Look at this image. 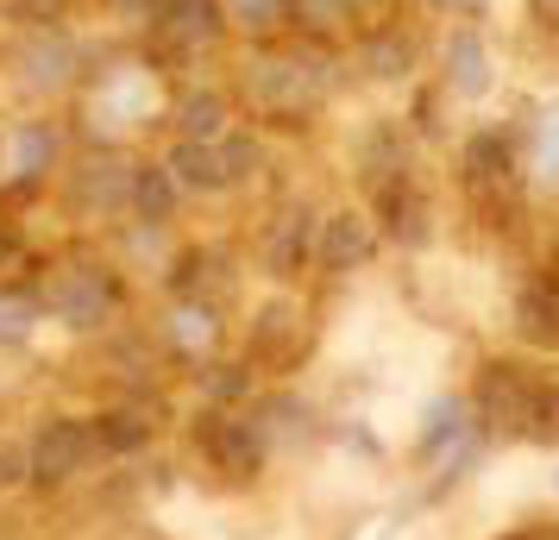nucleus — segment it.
I'll list each match as a JSON object with an SVG mask.
<instances>
[{"instance_id":"obj_1","label":"nucleus","mask_w":559,"mask_h":540,"mask_svg":"<svg viewBox=\"0 0 559 540\" xmlns=\"http://www.w3.org/2000/svg\"><path fill=\"white\" fill-rule=\"evenodd\" d=\"M472 415H478V428H497V434L554 440L559 434V384L528 371V364H484Z\"/></svg>"},{"instance_id":"obj_2","label":"nucleus","mask_w":559,"mask_h":540,"mask_svg":"<svg viewBox=\"0 0 559 540\" xmlns=\"http://www.w3.org/2000/svg\"><path fill=\"white\" fill-rule=\"evenodd\" d=\"M333 88V63L321 51H258L246 63V95L271 120H302Z\"/></svg>"},{"instance_id":"obj_3","label":"nucleus","mask_w":559,"mask_h":540,"mask_svg":"<svg viewBox=\"0 0 559 540\" xmlns=\"http://www.w3.org/2000/svg\"><path fill=\"white\" fill-rule=\"evenodd\" d=\"M114 302H120V289L107 277L102 264H88V257H63L51 271V284H45V309L70 327V334H95L114 321Z\"/></svg>"},{"instance_id":"obj_4","label":"nucleus","mask_w":559,"mask_h":540,"mask_svg":"<svg viewBox=\"0 0 559 540\" xmlns=\"http://www.w3.org/2000/svg\"><path fill=\"white\" fill-rule=\"evenodd\" d=\"M102 446H95V421H82V415H51L26 446V484H70L88 471Z\"/></svg>"},{"instance_id":"obj_5","label":"nucleus","mask_w":559,"mask_h":540,"mask_svg":"<svg viewBox=\"0 0 559 540\" xmlns=\"http://www.w3.org/2000/svg\"><path fill=\"white\" fill-rule=\"evenodd\" d=\"M195 446H202V459L214 465L221 478H233V484L258 478V465H264V434H258V421H246V415H233V409H207L202 428H195Z\"/></svg>"},{"instance_id":"obj_6","label":"nucleus","mask_w":559,"mask_h":540,"mask_svg":"<svg viewBox=\"0 0 559 540\" xmlns=\"http://www.w3.org/2000/svg\"><path fill=\"white\" fill-rule=\"evenodd\" d=\"M70 189H76V207L95 214V220L132 214V164L120 152H88L76 170H70Z\"/></svg>"},{"instance_id":"obj_7","label":"nucleus","mask_w":559,"mask_h":540,"mask_svg":"<svg viewBox=\"0 0 559 540\" xmlns=\"http://www.w3.org/2000/svg\"><path fill=\"white\" fill-rule=\"evenodd\" d=\"M82 76V51L70 32L57 26H32L26 45H20V82L38 88V95H57V88H70Z\"/></svg>"},{"instance_id":"obj_8","label":"nucleus","mask_w":559,"mask_h":540,"mask_svg":"<svg viewBox=\"0 0 559 540\" xmlns=\"http://www.w3.org/2000/svg\"><path fill=\"white\" fill-rule=\"evenodd\" d=\"M57 157H63V127L57 120H20V127H7V139H0V170H7V182L51 177Z\"/></svg>"},{"instance_id":"obj_9","label":"nucleus","mask_w":559,"mask_h":540,"mask_svg":"<svg viewBox=\"0 0 559 540\" xmlns=\"http://www.w3.org/2000/svg\"><path fill=\"white\" fill-rule=\"evenodd\" d=\"M371 252H378V232H371V220H365L358 207H340V214H328V220H321V232H314V264H321L328 277H346V271H358Z\"/></svg>"},{"instance_id":"obj_10","label":"nucleus","mask_w":559,"mask_h":540,"mask_svg":"<svg viewBox=\"0 0 559 540\" xmlns=\"http://www.w3.org/2000/svg\"><path fill=\"white\" fill-rule=\"evenodd\" d=\"M157 334H164V346H170L177 359L207 364V352L221 346V309L202 302V296H177V302L164 309V321H157Z\"/></svg>"},{"instance_id":"obj_11","label":"nucleus","mask_w":559,"mask_h":540,"mask_svg":"<svg viewBox=\"0 0 559 540\" xmlns=\"http://www.w3.org/2000/svg\"><path fill=\"white\" fill-rule=\"evenodd\" d=\"M221 26H227L221 0H157V13H152V32L164 38V45H177V51L214 45Z\"/></svg>"},{"instance_id":"obj_12","label":"nucleus","mask_w":559,"mask_h":540,"mask_svg":"<svg viewBox=\"0 0 559 540\" xmlns=\"http://www.w3.org/2000/svg\"><path fill=\"white\" fill-rule=\"evenodd\" d=\"M164 170L177 177L182 195H227L233 189L227 164H221V139H177L164 152Z\"/></svg>"},{"instance_id":"obj_13","label":"nucleus","mask_w":559,"mask_h":540,"mask_svg":"<svg viewBox=\"0 0 559 540\" xmlns=\"http://www.w3.org/2000/svg\"><path fill=\"white\" fill-rule=\"evenodd\" d=\"M515 152H522L534 189H559V107H534L515 132Z\"/></svg>"},{"instance_id":"obj_14","label":"nucleus","mask_w":559,"mask_h":540,"mask_svg":"<svg viewBox=\"0 0 559 540\" xmlns=\"http://www.w3.org/2000/svg\"><path fill=\"white\" fill-rule=\"evenodd\" d=\"M447 88L459 101H484L497 76H490V51H484V32L478 26H459L453 45H447Z\"/></svg>"},{"instance_id":"obj_15","label":"nucleus","mask_w":559,"mask_h":540,"mask_svg":"<svg viewBox=\"0 0 559 540\" xmlns=\"http://www.w3.org/2000/svg\"><path fill=\"white\" fill-rule=\"evenodd\" d=\"M314 232H321V227H308L302 207L277 214V220H271V239H264V271H271V277H296V271H308Z\"/></svg>"},{"instance_id":"obj_16","label":"nucleus","mask_w":559,"mask_h":540,"mask_svg":"<svg viewBox=\"0 0 559 540\" xmlns=\"http://www.w3.org/2000/svg\"><path fill=\"white\" fill-rule=\"evenodd\" d=\"M515 170H522L515 132H472V139H465V177H472V189L515 182Z\"/></svg>"},{"instance_id":"obj_17","label":"nucleus","mask_w":559,"mask_h":540,"mask_svg":"<svg viewBox=\"0 0 559 540\" xmlns=\"http://www.w3.org/2000/svg\"><path fill=\"white\" fill-rule=\"evenodd\" d=\"M378 214L403 245H421L428 239V202H421V189H408V170L378 182Z\"/></svg>"},{"instance_id":"obj_18","label":"nucleus","mask_w":559,"mask_h":540,"mask_svg":"<svg viewBox=\"0 0 559 540\" xmlns=\"http://www.w3.org/2000/svg\"><path fill=\"white\" fill-rule=\"evenodd\" d=\"M177 195L182 189L164 164H132V220H139V227H170Z\"/></svg>"},{"instance_id":"obj_19","label":"nucleus","mask_w":559,"mask_h":540,"mask_svg":"<svg viewBox=\"0 0 559 540\" xmlns=\"http://www.w3.org/2000/svg\"><path fill=\"white\" fill-rule=\"evenodd\" d=\"M170 120H177L182 139H221L227 127V95L221 88H182L177 107H170Z\"/></svg>"},{"instance_id":"obj_20","label":"nucleus","mask_w":559,"mask_h":540,"mask_svg":"<svg viewBox=\"0 0 559 540\" xmlns=\"http://www.w3.org/2000/svg\"><path fill=\"white\" fill-rule=\"evenodd\" d=\"M358 70L378 82H396L415 70V38L408 32H371V38H358Z\"/></svg>"},{"instance_id":"obj_21","label":"nucleus","mask_w":559,"mask_h":540,"mask_svg":"<svg viewBox=\"0 0 559 540\" xmlns=\"http://www.w3.org/2000/svg\"><path fill=\"white\" fill-rule=\"evenodd\" d=\"M289 20L308 38H328V32H346L358 20V0H289Z\"/></svg>"},{"instance_id":"obj_22","label":"nucleus","mask_w":559,"mask_h":540,"mask_svg":"<svg viewBox=\"0 0 559 540\" xmlns=\"http://www.w3.org/2000/svg\"><path fill=\"white\" fill-rule=\"evenodd\" d=\"M152 440V428L139 421L132 409H107V415H95V446L102 453H139Z\"/></svg>"},{"instance_id":"obj_23","label":"nucleus","mask_w":559,"mask_h":540,"mask_svg":"<svg viewBox=\"0 0 559 540\" xmlns=\"http://www.w3.org/2000/svg\"><path fill=\"white\" fill-rule=\"evenodd\" d=\"M221 13H227V26L264 38V32H277L289 20V0H221Z\"/></svg>"},{"instance_id":"obj_24","label":"nucleus","mask_w":559,"mask_h":540,"mask_svg":"<svg viewBox=\"0 0 559 540\" xmlns=\"http://www.w3.org/2000/svg\"><path fill=\"white\" fill-rule=\"evenodd\" d=\"M38 327V302L26 289H0V346H26Z\"/></svg>"},{"instance_id":"obj_25","label":"nucleus","mask_w":559,"mask_h":540,"mask_svg":"<svg viewBox=\"0 0 559 540\" xmlns=\"http://www.w3.org/2000/svg\"><path fill=\"white\" fill-rule=\"evenodd\" d=\"M522 334L559 339V289H528V296H522Z\"/></svg>"},{"instance_id":"obj_26","label":"nucleus","mask_w":559,"mask_h":540,"mask_svg":"<svg viewBox=\"0 0 559 540\" xmlns=\"http://www.w3.org/2000/svg\"><path fill=\"white\" fill-rule=\"evenodd\" d=\"M252 389V377H246V364H207L202 371V396L214 403V409H227V403H239Z\"/></svg>"},{"instance_id":"obj_27","label":"nucleus","mask_w":559,"mask_h":540,"mask_svg":"<svg viewBox=\"0 0 559 540\" xmlns=\"http://www.w3.org/2000/svg\"><path fill=\"white\" fill-rule=\"evenodd\" d=\"M258 157H264V145H258L252 132H221V164H227V177H233V189L258 170Z\"/></svg>"},{"instance_id":"obj_28","label":"nucleus","mask_w":559,"mask_h":540,"mask_svg":"<svg viewBox=\"0 0 559 540\" xmlns=\"http://www.w3.org/2000/svg\"><path fill=\"white\" fill-rule=\"evenodd\" d=\"M7 484H26V446H13V440H0V490Z\"/></svg>"},{"instance_id":"obj_29","label":"nucleus","mask_w":559,"mask_h":540,"mask_svg":"<svg viewBox=\"0 0 559 540\" xmlns=\"http://www.w3.org/2000/svg\"><path fill=\"white\" fill-rule=\"evenodd\" d=\"M13 13H20L26 26H57V13H63V0H13Z\"/></svg>"},{"instance_id":"obj_30","label":"nucleus","mask_w":559,"mask_h":540,"mask_svg":"<svg viewBox=\"0 0 559 540\" xmlns=\"http://www.w3.org/2000/svg\"><path fill=\"white\" fill-rule=\"evenodd\" d=\"M120 20H132V26H152V13H157V0H107Z\"/></svg>"},{"instance_id":"obj_31","label":"nucleus","mask_w":559,"mask_h":540,"mask_svg":"<svg viewBox=\"0 0 559 540\" xmlns=\"http://www.w3.org/2000/svg\"><path fill=\"white\" fill-rule=\"evenodd\" d=\"M440 7H453V13H478L484 0H440Z\"/></svg>"},{"instance_id":"obj_32","label":"nucleus","mask_w":559,"mask_h":540,"mask_svg":"<svg viewBox=\"0 0 559 540\" xmlns=\"http://www.w3.org/2000/svg\"><path fill=\"white\" fill-rule=\"evenodd\" d=\"M554 496H559V471H554Z\"/></svg>"},{"instance_id":"obj_33","label":"nucleus","mask_w":559,"mask_h":540,"mask_svg":"<svg viewBox=\"0 0 559 540\" xmlns=\"http://www.w3.org/2000/svg\"><path fill=\"white\" fill-rule=\"evenodd\" d=\"M547 7H559V0H547Z\"/></svg>"}]
</instances>
